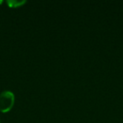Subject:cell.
Here are the masks:
<instances>
[{
  "label": "cell",
  "mask_w": 123,
  "mask_h": 123,
  "mask_svg": "<svg viewBox=\"0 0 123 123\" xmlns=\"http://www.w3.org/2000/svg\"><path fill=\"white\" fill-rule=\"evenodd\" d=\"M15 97L12 91L4 90L0 93V111L7 113L11 111L14 105Z\"/></svg>",
  "instance_id": "1"
},
{
  "label": "cell",
  "mask_w": 123,
  "mask_h": 123,
  "mask_svg": "<svg viewBox=\"0 0 123 123\" xmlns=\"http://www.w3.org/2000/svg\"><path fill=\"white\" fill-rule=\"evenodd\" d=\"M9 8H19L26 4L25 0H7L6 1Z\"/></svg>",
  "instance_id": "2"
},
{
  "label": "cell",
  "mask_w": 123,
  "mask_h": 123,
  "mask_svg": "<svg viewBox=\"0 0 123 123\" xmlns=\"http://www.w3.org/2000/svg\"><path fill=\"white\" fill-rule=\"evenodd\" d=\"M3 4V0H0V4Z\"/></svg>",
  "instance_id": "3"
},
{
  "label": "cell",
  "mask_w": 123,
  "mask_h": 123,
  "mask_svg": "<svg viewBox=\"0 0 123 123\" xmlns=\"http://www.w3.org/2000/svg\"><path fill=\"white\" fill-rule=\"evenodd\" d=\"M0 123H1V121H0Z\"/></svg>",
  "instance_id": "4"
}]
</instances>
